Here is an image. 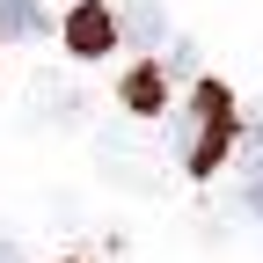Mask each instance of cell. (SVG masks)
<instances>
[{
    "label": "cell",
    "instance_id": "6da1fadb",
    "mask_svg": "<svg viewBox=\"0 0 263 263\" xmlns=\"http://www.w3.org/2000/svg\"><path fill=\"white\" fill-rule=\"evenodd\" d=\"M234 139H241V110H234V95H227L219 81H197L190 103H183V117H176V154H183V168H190V176L227 168Z\"/></svg>",
    "mask_w": 263,
    "mask_h": 263
},
{
    "label": "cell",
    "instance_id": "7a4b0ae2",
    "mask_svg": "<svg viewBox=\"0 0 263 263\" xmlns=\"http://www.w3.org/2000/svg\"><path fill=\"white\" fill-rule=\"evenodd\" d=\"M66 44H73L81 59H103V51H117V15H110V8H95V0H81L73 15H66Z\"/></svg>",
    "mask_w": 263,
    "mask_h": 263
},
{
    "label": "cell",
    "instance_id": "3957f363",
    "mask_svg": "<svg viewBox=\"0 0 263 263\" xmlns=\"http://www.w3.org/2000/svg\"><path fill=\"white\" fill-rule=\"evenodd\" d=\"M161 29H168V22H161L154 0H124V37H132V51H154Z\"/></svg>",
    "mask_w": 263,
    "mask_h": 263
},
{
    "label": "cell",
    "instance_id": "277c9868",
    "mask_svg": "<svg viewBox=\"0 0 263 263\" xmlns=\"http://www.w3.org/2000/svg\"><path fill=\"white\" fill-rule=\"evenodd\" d=\"M0 37H15V44L44 37V8L37 0H0Z\"/></svg>",
    "mask_w": 263,
    "mask_h": 263
},
{
    "label": "cell",
    "instance_id": "5b68a950",
    "mask_svg": "<svg viewBox=\"0 0 263 263\" xmlns=\"http://www.w3.org/2000/svg\"><path fill=\"white\" fill-rule=\"evenodd\" d=\"M124 103H132V110H161V66H154V59L124 81Z\"/></svg>",
    "mask_w": 263,
    "mask_h": 263
},
{
    "label": "cell",
    "instance_id": "8992f818",
    "mask_svg": "<svg viewBox=\"0 0 263 263\" xmlns=\"http://www.w3.org/2000/svg\"><path fill=\"white\" fill-rule=\"evenodd\" d=\"M0 263H22V249H15V241H0Z\"/></svg>",
    "mask_w": 263,
    "mask_h": 263
}]
</instances>
